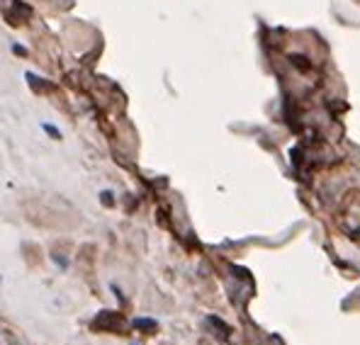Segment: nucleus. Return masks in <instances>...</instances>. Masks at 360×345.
<instances>
[{
	"label": "nucleus",
	"mask_w": 360,
	"mask_h": 345,
	"mask_svg": "<svg viewBox=\"0 0 360 345\" xmlns=\"http://www.w3.org/2000/svg\"><path fill=\"white\" fill-rule=\"evenodd\" d=\"M134 328H146V331H156L158 323L153 318H134Z\"/></svg>",
	"instance_id": "f257e3e1"
},
{
	"label": "nucleus",
	"mask_w": 360,
	"mask_h": 345,
	"mask_svg": "<svg viewBox=\"0 0 360 345\" xmlns=\"http://www.w3.org/2000/svg\"><path fill=\"white\" fill-rule=\"evenodd\" d=\"M100 197H103V204H112V195L110 193H103Z\"/></svg>",
	"instance_id": "f03ea898"
}]
</instances>
